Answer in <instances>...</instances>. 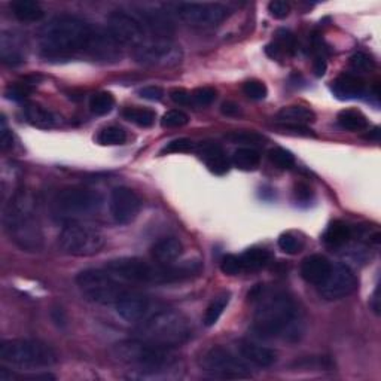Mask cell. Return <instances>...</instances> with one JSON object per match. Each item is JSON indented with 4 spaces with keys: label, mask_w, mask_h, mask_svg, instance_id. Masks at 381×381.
<instances>
[{
    "label": "cell",
    "mask_w": 381,
    "mask_h": 381,
    "mask_svg": "<svg viewBox=\"0 0 381 381\" xmlns=\"http://www.w3.org/2000/svg\"><path fill=\"white\" fill-rule=\"evenodd\" d=\"M221 271L225 274V276H230V277L242 274L244 271L242 258L237 256V255H233V254L225 255L221 259Z\"/></svg>",
    "instance_id": "cell-38"
},
{
    "label": "cell",
    "mask_w": 381,
    "mask_h": 381,
    "mask_svg": "<svg viewBox=\"0 0 381 381\" xmlns=\"http://www.w3.org/2000/svg\"><path fill=\"white\" fill-rule=\"evenodd\" d=\"M221 112L225 116H238L240 115V106L235 104L234 102H225L221 106Z\"/></svg>",
    "instance_id": "cell-52"
},
{
    "label": "cell",
    "mask_w": 381,
    "mask_h": 381,
    "mask_svg": "<svg viewBox=\"0 0 381 381\" xmlns=\"http://www.w3.org/2000/svg\"><path fill=\"white\" fill-rule=\"evenodd\" d=\"M137 331L140 338L165 349L179 347L193 335L189 319L182 312L173 308L160 310L152 316L145 317Z\"/></svg>",
    "instance_id": "cell-6"
},
{
    "label": "cell",
    "mask_w": 381,
    "mask_h": 381,
    "mask_svg": "<svg viewBox=\"0 0 381 381\" xmlns=\"http://www.w3.org/2000/svg\"><path fill=\"white\" fill-rule=\"evenodd\" d=\"M350 66L357 74H368V71H373L375 67V62L373 57H369L365 53H357L350 58Z\"/></svg>",
    "instance_id": "cell-43"
},
{
    "label": "cell",
    "mask_w": 381,
    "mask_h": 381,
    "mask_svg": "<svg viewBox=\"0 0 381 381\" xmlns=\"http://www.w3.org/2000/svg\"><path fill=\"white\" fill-rule=\"evenodd\" d=\"M240 258L243 262L244 271H258V270L265 268L270 264L271 254L267 249L250 247Z\"/></svg>",
    "instance_id": "cell-31"
},
{
    "label": "cell",
    "mask_w": 381,
    "mask_h": 381,
    "mask_svg": "<svg viewBox=\"0 0 381 381\" xmlns=\"http://www.w3.org/2000/svg\"><path fill=\"white\" fill-rule=\"evenodd\" d=\"M201 368L206 373L221 378H247L250 377L249 366L243 357H238L230 349L222 345H213L201 356Z\"/></svg>",
    "instance_id": "cell-11"
},
{
    "label": "cell",
    "mask_w": 381,
    "mask_h": 381,
    "mask_svg": "<svg viewBox=\"0 0 381 381\" xmlns=\"http://www.w3.org/2000/svg\"><path fill=\"white\" fill-rule=\"evenodd\" d=\"M378 288L375 289V292H374V296H373V304H371V307H373V310H374V313L375 314H380V305H378Z\"/></svg>",
    "instance_id": "cell-53"
},
{
    "label": "cell",
    "mask_w": 381,
    "mask_h": 381,
    "mask_svg": "<svg viewBox=\"0 0 381 381\" xmlns=\"http://www.w3.org/2000/svg\"><path fill=\"white\" fill-rule=\"evenodd\" d=\"M189 123V116L179 109H172L165 112L161 118V127L162 128H181L185 127Z\"/></svg>",
    "instance_id": "cell-39"
},
{
    "label": "cell",
    "mask_w": 381,
    "mask_h": 381,
    "mask_svg": "<svg viewBox=\"0 0 381 381\" xmlns=\"http://www.w3.org/2000/svg\"><path fill=\"white\" fill-rule=\"evenodd\" d=\"M268 12L272 18L283 20L291 14V5L284 0H272L268 4Z\"/></svg>",
    "instance_id": "cell-46"
},
{
    "label": "cell",
    "mask_w": 381,
    "mask_h": 381,
    "mask_svg": "<svg viewBox=\"0 0 381 381\" xmlns=\"http://www.w3.org/2000/svg\"><path fill=\"white\" fill-rule=\"evenodd\" d=\"M57 244L69 256L87 258L102 252L106 244V235L88 225L69 223L58 234Z\"/></svg>",
    "instance_id": "cell-10"
},
{
    "label": "cell",
    "mask_w": 381,
    "mask_h": 381,
    "mask_svg": "<svg viewBox=\"0 0 381 381\" xmlns=\"http://www.w3.org/2000/svg\"><path fill=\"white\" fill-rule=\"evenodd\" d=\"M268 158L280 170H291L295 165L293 153L284 148H272L268 151Z\"/></svg>",
    "instance_id": "cell-36"
},
{
    "label": "cell",
    "mask_w": 381,
    "mask_h": 381,
    "mask_svg": "<svg viewBox=\"0 0 381 381\" xmlns=\"http://www.w3.org/2000/svg\"><path fill=\"white\" fill-rule=\"evenodd\" d=\"M32 90H33L32 83L29 82H15V83H11V85L6 88L5 95L9 100L24 102L32 94Z\"/></svg>",
    "instance_id": "cell-41"
},
{
    "label": "cell",
    "mask_w": 381,
    "mask_h": 381,
    "mask_svg": "<svg viewBox=\"0 0 381 381\" xmlns=\"http://www.w3.org/2000/svg\"><path fill=\"white\" fill-rule=\"evenodd\" d=\"M177 15L182 21L193 27H214L221 24L226 15L228 9L222 4H179L176 6Z\"/></svg>",
    "instance_id": "cell-13"
},
{
    "label": "cell",
    "mask_w": 381,
    "mask_h": 381,
    "mask_svg": "<svg viewBox=\"0 0 381 381\" xmlns=\"http://www.w3.org/2000/svg\"><path fill=\"white\" fill-rule=\"evenodd\" d=\"M238 353L243 357V361L252 363L258 368H270L277 361V353L252 341H240L238 344Z\"/></svg>",
    "instance_id": "cell-19"
},
{
    "label": "cell",
    "mask_w": 381,
    "mask_h": 381,
    "mask_svg": "<svg viewBox=\"0 0 381 381\" xmlns=\"http://www.w3.org/2000/svg\"><path fill=\"white\" fill-rule=\"evenodd\" d=\"M328 69V62H326V54H316L314 55V62H313V70L316 76H324L326 74Z\"/></svg>",
    "instance_id": "cell-51"
},
{
    "label": "cell",
    "mask_w": 381,
    "mask_h": 381,
    "mask_svg": "<svg viewBox=\"0 0 381 381\" xmlns=\"http://www.w3.org/2000/svg\"><path fill=\"white\" fill-rule=\"evenodd\" d=\"M231 164L235 169L242 172H255L261 164V155L256 149L243 146L234 151L231 157Z\"/></svg>",
    "instance_id": "cell-29"
},
{
    "label": "cell",
    "mask_w": 381,
    "mask_h": 381,
    "mask_svg": "<svg viewBox=\"0 0 381 381\" xmlns=\"http://www.w3.org/2000/svg\"><path fill=\"white\" fill-rule=\"evenodd\" d=\"M76 284L88 301L100 305H115L127 292L111 271L94 268L81 271L76 276Z\"/></svg>",
    "instance_id": "cell-9"
},
{
    "label": "cell",
    "mask_w": 381,
    "mask_h": 381,
    "mask_svg": "<svg viewBox=\"0 0 381 381\" xmlns=\"http://www.w3.org/2000/svg\"><path fill=\"white\" fill-rule=\"evenodd\" d=\"M170 99L179 106H188L190 103V92L185 88H173L170 91Z\"/></svg>",
    "instance_id": "cell-50"
},
{
    "label": "cell",
    "mask_w": 381,
    "mask_h": 381,
    "mask_svg": "<svg viewBox=\"0 0 381 381\" xmlns=\"http://www.w3.org/2000/svg\"><path fill=\"white\" fill-rule=\"evenodd\" d=\"M279 249L282 250V252L288 254V255H296L300 254L303 247H304V243L301 238H298L296 235H293L292 233H286V234H282L279 237Z\"/></svg>",
    "instance_id": "cell-37"
},
{
    "label": "cell",
    "mask_w": 381,
    "mask_h": 381,
    "mask_svg": "<svg viewBox=\"0 0 381 381\" xmlns=\"http://www.w3.org/2000/svg\"><path fill=\"white\" fill-rule=\"evenodd\" d=\"M118 316L124 319L128 324L141 321L149 312V300L140 292L127 291L119 301L115 304Z\"/></svg>",
    "instance_id": "cell-17"
},
{
    "label": "cell",
    "mask_w": 381,
    "mask_h": 381,
    "mask_svg": "<svg viewBox=\"0 0 381 381\" xmlns=\"http://www.w3.org/2000/svg\"><path fill=\"white\" fill-rule=\"evenodd\" d=\"M109 210L115 223L128 225L137 219L141 210V200L131 188L116 186L111 193Z\"/></svg>",
    "instance_id": "cell-16"
},
{
    "label": "cell",
    "mask_w": 381,
    "mask_h": 381,
    "mask_svg": "<svg viewBox=\"0 0 381 381\" xmlns=\"http://www.w3.org/2000/svg\"><path fill=\"white\" fill-rule=\"evenodd\" d=\"M0 361L21 371H36L57 363L58 354L39 340H6L0 344Z\"/></svg>",
    "instance_id": "cell-7"
},
{
    "label": "cell",
    "mask_w": 381,
    "mask_h": 381,
    "mask_svg": "<svg viewBox=\"0 0 381 381\" xmlns=\"http://www.w3.org/2000/svg\"><path fill=\"white\" fill-rule=\"evenodd\" d=\"M195 149V145L193 140L189 139H176V140H172L170 143H167V145L161 149V155H165V153H189L193 152Z\"/></svg>",
    "instance_id": "cell-44"
},
{
    "label": "cell",
    "mask_w": 381,
    "mask_h": 381,
    "mask_svg": "<svg viewBox=\"0 0 381 381\" xmlns=\"http://www.w3.org/2000/svg\"><path fill=\"white\" fill-rule=\"evenodd\" d=\"M216 100V90L212 87H200L190 92V103L198 107H207Z\"/></svg>",
    "instance_id": "cell-40"
},
{
    "label": "cell",
    "mask_w": 381,
    "mask_h": 381,
    "mask_svg": "<svg viewBox=\"0 0 381 381\" xmlns=\"http://www.w3.org/2000/svg\"><path fill=\"white\" fill-rule=\"evenodd\" d=\"M183 252L182 243L176 237H165L151 247V255L155 262L162 265H170L181 258Z\"/></svg>",
    "instance_id": "cell-23"
},
{
    "label": "cell",
    "mask_w": 381,
    "mask_h": 381,
    "mask_svg": "<svg viewBox=\"0 0 381 381\" xmlns=\"http://www.w3.org/2000/svg\"><path fill=\"white\" fill-rule=\"evenodd\" d=\"M332 92L340 100H353L365 92V81L354 74H342L332 82Z\"/></svg>",
    "instance_id": "cell-22"
},
{
    "label": "cell",
    "mask_w": 381,
    "mask_h": 381,
    "mask_svg": "<svg viewBox=\"0 0 381 381\" xmlns=\"http://www.w3.org/2000/svg\"><path fill=\"white\" fill-rule=\"evenodd\" d=\"M298 50V42L295 34L286 29H280L276 33V39L265 46V54L272 60H282L284 57L293 55Z\"/></svg>",
    "instance_id": "cell-24"
},
{
    "label": "cell",
    "mask_w": 381,
    "mask_h": 381,
    "mask_svg": "<svg viewBox=\"0 0 381 381\" xmlns=\"http://www.w3.org/2000/svg\"><path fill=\"white\" fill-rule=\"evenodd\" d=\"M24 115L29 124L41 130H51L60 124V116L41 104L30 103L24 107Z\"/></svg>",
    "instance_id": "cell-25"
},
{
    "label": "cell",
    "mask_w": 381,
    "mask_h": 381,
    "mask_svg": "<svg viewBox=\"0 0 381 381\" xmlns=\"http://www.w3.org/2000/svg\"><path fill=\"white\" fill-rule=\"evenodd\" d=\"M198 155L213 174L223 176L230 172L231 162L228 157H226L223 148L218 145V143L202 141L198 146Z\"/></svg>",
    "instance_id": "cell-18"
},
{
    "label": "cell",
    "mask_w": 381,
    "mask_h": 381,
    "mask_svg": "<svg viewBox=\"0 0 381 381\" xmlns=\"http://www.w3.org/2000/svg\"><path fill=\"white\" fill-rule=\"evenodd\" d=\"M11 11L14 17L21 22L41 21L45 15L41 4L34 2V0H17V2H12Z\"/></svg>",
    "instance_id": "cell-28"
},
{
    "label": "cell",
    "mask_w": 381,
    "mask_h": 381,
    "mask_svg": "<svg viewBox=\"0 0 381 381\" xmlns=\"http://www.w3.org/2000/svg\"><path fill=\"white\" fill-rule=\"evenodd\" d=\"M324 243L331 249H340L347 244L353 238V230L349 223L342 221H333L329 223L324 234Z\"/></svg>",
    "instance_id": "cell-26"
},
{
    "label": "cell",
    "mask_w": 381,
    "mask_h": 381,
    "mask_svg": "<svg viewBox=\"0 0 381 381\" xmlns=\"http://www.w3.org/2000/svg\"><path fill=\"white\" fill-rule=\"evenodd\" d=\"M139 95L141 99L149 100V102H160L164 97V90L157 85H149V87H143L139 91Z\"/></svg>",
    "instance_id": "cell-47"
},
{
    "label": "cell",
    "mask_w": 381,
    "mask_h": 381,
    "mask_svg": "<svg viewBox=\"0 0 381 381\" xmlns=\"http://www.w3.org/2000/svg\"><path fill=\"white\" fill-rule=\"evenodd\" d=\"M331 268H332V264L326 256L312 255V256H307L301 262L300 272H301V277L307 283L319 286L325 282L328 274L331 272Z\"/></svg>",
    "instance_id": "cell-21"
},
{
    "label": "cell",
    "mask_w": 381,
    "mask_h": 381,
    "mask_svg": "<svg viewBox=\"0 0 381 381\" xmlns=\"http://www.w3.org/2000/svg\"><path fill=\"white\" fill-rule=\"evenodd\" d=\"M225 139L233 143H244V145H258L262 141V137L254 131H233V133L226 134Z\"/></svg>",
    "instance_id": "cell-45"
},
{
    "label": "cell",
    "mask_w": 381,
    "mask_h": 381,
    "mask_svg": "<svg viewBox=\"0 0 381 381\" xmlns=\"http://www.w3.org/2000/svg\"><path fill=\"white\" fill-rule=\"evenodd\" d=\"M293 195L296 201L310 202V200L313 198V190L305 183H296L293 188Z\"/></svg>",
    "instance_id": "cell-49"
},
{
    "label": "cell",
    "mask_w": 381,
    "mask_h": 381,
    "mask_svg": "<svg viewBox=\"0 0 381 381\" xmlns=\"http://www.w3.org/2000/svg\"><path fill=\"white\" fill-rule=\"evenodd\" d=\"M134 58L146 67H174L182 63L183 51L170 39H155L136 48Z\"/></svg>",
    "instance_id": "cell-12"
},
{
    "label": "cell",
    "mask_w": 381,
    "mask_h": 381,
    "mask_svg": "<svg viewBox=\"0 0 381 381\" xmlns=\"http://www.w3.org/2000/svg\"><path fill=\"white\" fill-rule=\"evenodd\" d=\"M112 356L118 362L136 368L137 378H169V373H174L177 368V357L172 349L143 338L123 340L113 344Z\"/></svg>",
    "instance_id": "cell-4"
},
{
    "label": "cell",
    "mask_w": 381,
    "mask_h": 381,
    "mask_svg": "<svg viewBox=\"0 0 381 381\" xmlns=\"http://www.w3.org/2000/svg\"><path fill=\"white\" fill-rule=\"evenodd\" d=\"M319 293L326 301H338L357 289L356 274L349 265L338 264L331 268L325 282L317 286Z\"/></svg>",
    "instance_id": "cell-15"
},
{
    "label": "cell",
    "mask_w": 381,
    "mask_h": 381,
    "mask_svg": "<svg viewBox=\"0 0 381 381\" xmlns=\"http://www.w3.org/2000/svg\"><path fill=\"white\" fill-rule=\"evenodd\" d=\"M243 92L250 100H264L268 95V90L264 82L252 79L243 85Z\"/></svg>",
    "instance_id": "cell-42"
},
{
    "label": "cell",
    "mask_w": 381,
    "mask_h": 381,
    "mask_svg": "<svg viewBox=\"0 0 381 381\" xmlns=\"http://www.w3.org/2000/svg\"><path fill=\"white\" fill-rule=\"evenodd\" d=\"M95 140H97V143L102 146H118L124 145L127 141V133L121 127L109 125L99 131V134L95 136Z\"/></svg>",
    "instance_id": "cell-34"
},
{
    "label": "cell",
    "mask_w": 381,
    "mask_h": 381,
    "mask_svg": "<svg viewBox=\"0 0 381 381\" xmlns=\"http://www.w3.org/2000/svg\"><path fill=\"white\" fill-rule=\"evenodd\" d=\"M4 226L11 242L26 252H39L43 233L36 200L32 193L20 189L11 197L4 210Z\"/></svg>",
    "instance_id": "cell-3"
},
{
    "label": "cell",
    "mask_w": 381,
    "mask_h": 381,
    "mask_svg": "<svg viewBox=\"0 0 381 381\" xmlns=\"http://www.w3.org/2000/svg\"><path fill=\"white\" fill-rule=\"evenodd\" d=\"M337 121L341 128L347 131H363L368 128V119L361 111L345 109L338 113Z\"/></svg>",
    "instance_id": "cell-32"
},
{
    "label": "cell",
    "mask_w": 381,
    "mask_h": 381,
    "mask_svg": "<svg viewBox=\"0 0 381 381\" xmlns=\"http://www.w3.org/2000/svg\"><path fill=\"white\" fill-rule=\"evenodd\" d=\"M109 34L119 43L139 48L145 43V27L140 20L124 11H113L107 18Z\"/></svg>",
    "instance_id": "cell-14"
},
{
    "label": "cell",
    "mask_w": 381,
    "mask_h": 381,
    "mask_svg": "<svg viewBox=\"0 0 381 381\" xmlns=\"http://www.w3.org/2000/svg\"><path fill=\"white\" fill-rule=\"evenodd\" d=\"M259 301L254 314L252 332L261 340H296L300 335L301 319L292 296L284 292L265 295L259 289Z\"/></svg>",
    "instance_id": "cell-2"
},
{
    "label": "cell",
    "mask_w": 381,
    "mask_h": 381,
    "mask_svg": "<svg viewBox=\"0 0 381 381\" xmlns=\"http://www.w3.org/2000/svg\"><path fill=\"white\" fill-rule=\"evenodd\" d=\"M42 51L48 55L64 57L85 53L94 60H116L121 57L119 43L90 22L78 17L60 15L45 24L39 34Z\"/></svg>",
    "instance_id": "cell-1"
},
{
    "label": "cell",
    "mask_w": 381,
    "mask_h": 381,
    "mask_svg": "<svg viewBox=\"0 0 381 381\" xmlns=\"http://www.w3.org/2000/svg\"><path fill=\"white\" fill-rule=\"evenodd\" d=\"M276 121L291 130L307 131L305 127L316 121V115L304 106H286L276 113Z\"/></svg>",
    "instance_id": "cell-20"
},
{
    "label": "cell",
    "mask_w": 381,
    "mask_h": 381,
    "mask_svg": "<svg viewBox=\"0 0 381 381\" xmlns=\"http://www.w3.org/2000/svg\"><path fill=\"white\" fill-rule=\"evenodd\" d=\"M14 146V136H12V131L6 125L5 118L2 119V128H0V148L2 151H9Z\"/></svg>",
    "instance_id": "cell-48"
},
{
    "label": "cell",
    "mask_w": 381,
    "mask_h": 381,
    "mask_svg": "<svg viewBox=\"0 0 381 381\" xmlns=\"http://www.w3.org/2000/svg\"><path fill=\"white\" fill-rule=\"evenodd\" d=\"M231 301V293L230 292H222L216 295L212 300V303L207 305L205 316H202V324H205L207 328L214 326L218 324V320L223 314V312L228 307Z\"/></svg>",
    "instance_id": "cell-30"
},
{
    "label": "cell",
    "mask_w": 381,
    "mask_h": 381,
    "mask_svg": "<svg viewBox=\"0 0 381 381\" xmlns=\"http://www.w3.org/2000/svg\"><path fill=\"white\" fill-rule=\"evenodd\" d=\"M123 116L128 123H133L141 128L152 127L155 124V119H157V113L152 109H145V107H125Z\"/></svg>",
    "instance_id": "cell-33"
},
{
    "label": "cell",
    "mask_w": 381,
    "mask_h": 381,
    "mask_svg": "<svg viewBox=\"0 0 381 381\" xmlns=\"http://www.w3.org/2000/svg\"><path fill=\"white\" fill-rule=\"evenodd\" d=\"M103 206V195L95 189L82 186H69L58 190L53 207L57 216L76 219L97 213Z\"/></svg>",
    "instance_id": "cell-8"
},
{
    "label": "cell",
    "mask_w": 381,
    "mask_h": 381,
    "mask_svg": "<svg viewBox=\"0 0 381 381\" xmlns=\"http://www.w3.org/2000/svg\"><path fill=\"white\" fill-rule=\"evenodd\" d=\"M107 271L113 276L121 277L131 283H145V284H164L189 279L193 274L200 271V264L189 262L185 265H162L158 262H148L141 258H116L107 262Z\"/></svg>",
    "instance_id": "cell-5"
},
{
    "label": "cell",
    "mask_w": 381,
    "mask_h": 381,
    "mask_svg": "<svg viewBox=\"0 0 381 381\" xmlns=\"http://www.w3.org/2000/svg\"><path fill=\"white\" fill-rule=\"evenodd\" d=\"M115 106V97L107 91H102V92H97L94 94L92 97L90 99V111L97 115V116H103V115H107L111 113L112 109Z\"/></svg>",
    "instance_id": "cell-35"
},
{
    "label": "cell",
    "mask_w": 381,
    "mask_h": 381,
    "mask_svg": "<svg viewBox=\"0 0 381 381\" xmlns=\"http://www.w3.org/2000/svg\"><path fill=\"white\" fill-rule=\"evenodd\" d=\"M0 55L6 64H20L24 62L21 45L12 32H2L0 36Z\"/></svg>",
    "instance_id": "cell-27"
}]
</instances>
